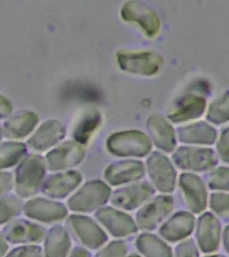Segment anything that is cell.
I'll return each instance as SVG.
<instances>
[{"label":"cell","mask_w":229,"mask_h":257,"mask_svg":"<svg viewBox=\"0 0 229 257\" xmlns=\"http://www.w3.org/2000/svg\"><path fill=\"white\" fill-rule=\"evenodd\" d=\"M45 160L40 155H26L18 164L14 178L16 194L22 199L37 194L45 180Z\"/></svg>","instance_id":"6da1fadb"},{"label":"cell","mask_w":229,"mask_h":257,"mask_svg":"<svg viewBox=\"0 0 229 257\" xmlns=\"http://www.w3.org/2000/svg\"><path fill=\"white\" fill-rule=\"evenodd\" d=\"M106 148L117 156L144 157L152 150V143L144 133L129 130L116 133L108 137Z\"/></svg>","instance_id":"7a4b0ae2"},{"label":"cell","mask_w":229,"mask_h":257,"mask_svg":"<svg viewBox=\"0 0 229 257\" xmlns=\"http://www.w3.org/2000/svg\"><path fill=\"white\" fill-rule=\"evenodd\" d=\"M116 57L119 67L123 71L144 76L158 73L163 63L160 54L148 50H120Z\"/></svg>","instance_id":"3957f363"},{"label":"cell","mask_w":229,"mask_h":257,"mask_svg":"<svg viewBox=\"0 0 229 257\" xmlns=\"http://www.w3.org/2000/svg\"><path fill=\"white\" fill-rule=\"evenodd\" d=\"M110 189L101 181H92L84 184L68 201L74 212H90L102 206L109 198Z\"/></svg>","instance_id":"277c9868"},{"label":"cell","mask_w":229,"mask_h":257,"mask_svg":"<svg viewBox=\"0 0 229 257\" xmlns=\"http://www.w3.org/2000/svg\"><path fill=\"white\" fill-rule=\"evenodd\" d=\"M120 13L125 21L138 24L148 37L154 38L160 32V20L158 14L142 2H126L121 8Z\"/></svg>","instance_id":"5b68a950"},{"label":"cell","mask_w":229,"mask_h":257,"mask_svg":"<svg viewBox=\"0 0 229 257\" xmlns=\"http://www.w3.org/2000/svg\"><path fill=\"white\" fill-rule=\"evenodd\" d=\"M8 242L13 244H30L41 242L46 236V229L38 223L24 218H16L2 228Z\"/></svg>","instance_id":"8992f818"},{"label":"cell","mask_w":229,"mask_h":257,"mask_svg":"<svg viewBox=\"0 0 229 257\" xmlns=\"http://www.w3.org/2000/svg\"><path fill=\"white\" fill-rule=\"evenodd\" d=\"M85 150L75 141H67L50 150L46 154V168L52 172L66 170L79 164L83 160Z\"/></svg>","instance_id":"52a82bcc"},{"label":"cell","mask_w":229,"mask_h":257,"mask_svg":"<svg viewBox=\"0 0 229 257\" xmlns=\"http://www.w3.org/2000/svg\"><path fill=\"white\" fill-rule=\"evenodd\" d=\"M147 168L153 184L162 192H171L174 190L176 174L172 163L164 154L152 153L148 161Z\"/></svg>","instance_id":"ba28073f"},{"label":"cell","mask_w":229,"mask_h":257,"mask_svg":"<svg viewBox=\"0 0 229 257\" xmlns=\"http://www.w3.org/2000/svg\"><path fill=\"white\" fill-rule=\"evenodd\" d=\"M23 212L28 218L43 223L58 222L67 215L62 203L44 198L29 199L24 204Z\"/></svg>","instance_id":"9c48e42d"},{"label":"cell","mask_w":229,"mask_h":257,"mask_svg":"<svg viewBox=\"0 0 229 257\" xmlns=\"http://www.w3.org/2000/svg\"><path fill=\"white\" fill-rule=\"evenodd\" d=\"M175 164L183 170L204 171L216 163L214 152L208 149L180 147L172 156Z\"/></svg>","instance_id":"30bf717a"},{"label":"cell","mask_w":229,"mask_h":257,"mask_svg":"<svg viewBox=\"0 0 229 257\" xmlns=\"http://www.w3.org/2000/svg\"><path fill=\"white\" fill-rule=\"evenodd\" d=\"M66 132L65 126L60 120H46L28 139L27 147L36 152H45L61 141Z\"/></svg>","instance_id":"8fae6325"},{"label":"cell","mask_w":229,"mask_h":257,"mask_svg":"<svg viewBox=\"0 0 229 257\" xmlns=\"http://www.w3.org/2000/svg\"><path fill=\"white\" fill-rule=\"evenodd\" d=\"M173 208L172 197L159 196L145 205L137 214V224L143 230H152L170 214Z\"/></svg>","instance_id":"7c38bea8"},{"label":"cell","mask_w":229,"mask_h":257,"mask_svg":"<svg viewBox=\"0 0 229 257\" xmlns=\"http://www.w3.org/2000/svg\"><path fill=\"white\" fill-rule=\"evenodd\" d=\"M154 193V188L148 183L138 182L118 189L112 194L111 202L118 208L132 210L146 202Z\"/></svg>","instance_id":"4fadbf2b"},{"label":"cell","mask_w":229,"mask_h":257,"mask_svg":"<svg viewBox=\"0 0 229 257\" xmlns=\"http://www.w3.org/2000/svg\"><path fill=\"white\" fill-rule=\"evenodd\" d=\"M68 222L78 238L88 248L95 250L107 240L104 231L87 217L74 215L68 219Z\"/></svg>","instance_id":"5bb4252c"},{"label":"cell","mask_w":229,"mask_h":257,"mask_svg":"<svg viewBox=\"0 0 229 257\" xmlns=\"http://www.w3.org/2000/svg\"><path fill=\"white\" fill-rule=\"evenodd\" d=\"M82 176L76 171H66L48 176L42 186V192L50 198L61 199L80 184Z\"/></svg>","instance_id":"9a60e30c"},{"label":"cell","mask_w":229,"mask_h":257,"mask_svg":"<svg viewBox=\"0 0 229 257\" xmlns=\"http://www.w3.org/2000/svg\"><path fill=\"white\" fill-rule=\"evenodd\" d=\"M95 216L113 236H129L138 230L136 223L129 215L113 208H101L96 212Z\"/></svg>","instance_id":"2e32d148"},{"label":"cell","mask_w":229,"mask_h":257,"mask_svg":"<svg viewBox=\"0 0 229 257\" xmlns=\"http://www.w3.org/2000/svg\"><path fill=\"white\" fill-rule=\"evenodd\" d=\"M145 174L142 162L137 160H122L112 163L106 168L104 178L112 186L134 182Z\"/></svg>","instance_id":"e0dca14e"},{"label":"cell","mask_w":229,"mask_h":257,"mask_svg":"<svg viewBox=\"0 0 229 257\" xmlns=\"http://www.w3.org/2000/svg\"><path fill=\"white\" fill-rule=\"evenodd\" d=\"M180 186L185 200L190 210L200 213L206 208V188L198 176L191 174H183L180 178Z\"/></svg>","instance_id":"ac0fdd59"},{"label":"cell","mask_w":229,"mask_h":257,"mask_svg":"<svg viewBox=\"0 0 229 257\" xmlns=\"http://www.w3.org/2000/svg\"><path fill=\"white\" fill-rule=\"evenodd\" d=\"M147 126L155 145L164 152L170 153L176 147V135L174 128L160 114H153L147 121Z\"/></svg>","instance_id":"d6986e66"},{"label":"cell","mask_w":229,"mask_h":257,"mask_svg":"<svg viewBox=\"0 0 229 257\" xmlns=\"http://www.w3.org/2000/svg\"><path fill=\"white\" fill-rule=\"evenodd\" d=\"M39 118L32 111L18 112L4 122L3 132L6 138L21 140L29 136L34 130Z\"/></svg>","instance_id":"ffe728a7"},{"label":"cell","mask_w":229,"mask_h":257,"mask_svg":"<svg viewBox=\"0 0 229 257\" xmlns=\"http://www.w3.org/2000/svg\"><path fill=\"white\" fill-rule=\"evenodd\" d=\"M220 232V224L212 214L206 213L199 218L197 240L203 252H212L218 248Z\"/></svg>","instance_id":"44dd1931"},{"label":"cell","mask_w":229,"mask_h":257,"mask_svg":"<svg viewBox=\"0 0 229 257\" xmlns=\"http://www.w3.org/2000/svg\"><path fill=\"white\" fill-rule=\"evenodd\" d=\"M194 222V216L190 213L178 212L163 225L160 233L167 240L176 242L190 234Z\"/></svg>","instance_id":"7402d4cb"},{"label":"cell","mask_w":229,"mask_h":257,"mask_svg":"<svg viewBox=\"0 0 229 257\" xmlns=\"http://www.w3.org/2000/svg\"><path fill=\"white\" fill-rule=\"evenodd\" d=\"M71 246L65 229L56 226L50 228L45 236L44 257H66Z\"/></svg>","instance_id":"603a6c76"},{"label":"cell","mask_w":229,"mask_h":257,"mask_svg":"<svg viewBox=\"0 0 229 257\" xmlns=\"http://www.w3.org/2000/svg\"><path fill=\"white\" fill-rule=\"evenodd\" d=\"M101 122L102 116L99 112L92 110L86 112L78 120L72 131L74 141L80 145L87 144Z\"/></svg>","instance_id":"cb8c5ba5"},{"label":"cell","mask_w":229,"mask_h":257,"mask_svg":"<svg viewBox=\"0 0 229 257\" xmlns=\"http://www.w3.org/2000/svg\"><path fill=\"white\" fill-rule=\"evenodd\" d=\"M179 140L188 144H212L216 132L206 124H194L178 130Z\"/></svg>","instance_id":"d4e9b609"},{"label":"cell","mask_w":229,"mask_h":257,"mask_svg":"<svg viewBox=\"0 0 229 257\" xmlns=\"http://www.w3.org/2000/svg\"><path fill=\"white\" fill-rule=\"evenodd\" d=\"M136 246L146 257H173L170 247L155 235H140Z\"/></svg>","instance_id":"484cf974"},{"label":"cell","mask_w":229,"mask_h":257,"mask_svg":"<svg viewBox=\"0 0 229 257\" xmlns=\"http://www.w3.org/2000/svg\"><path fill=\"white\" fill-rule=\"evenodd\" d=\"M27 146L18 142L0 144V170H6L19 164L27 154Z\"/></svg>","instance_id":"4316f807"},{"label":"cell","mask_w":229,"mask_h":257,"mask_svg":"<svg viewBox=\"0 0 229 257\" xmlns=\"http://www.w3.org/2000/svg\"><path fill=\"white\" fill-rule=\"evenodd\" d=\"M200 114V100L190 96H183L176 102L168 114L172 122H179L195 118Z\"/></svg>","instance_id":"83f0119b"},{"label":"cell","mask_w":229,"mask_h":257,"mask_svg":"<svg viewBox=\"0 0 229 257\" xmlns=\"http://www.w3.org/2000/svg\"><path fill=\"white\" fill-rule=\"evenodd\" d=\"M22 198L17 194H4L0 196V225L14 220L23 212Z\"/></svg>","instance_id":"f1b7e54d"},{"label":"cell","mask_w":229,"mask_h":257,"mask_svg":"<svg viewBox=\"0 0 229 257\" xmlns=\"http://www.w3.org/2000/svg\"><path fill=\"white\" fill-rule=\"evenodd\" d=\"M210 188L229 191V168H220L213 171L208 178Z\"/></svg>","instance_id":"f546056e"},{"label":"cell","mask_w":229,"mask_h":257,"mask_svg":"<svg viewBox=\"0 0 229 257\" xmlns=\"http://www.w3.org/2000/svg\"><path fill=\"white\" fill-rule=\"evenodd\" d=\"M210 206L221 218L229 220L228 194H212L210 198Z\"/></svg>","instance_id":"4dcf8cb0"},{"label":"cell","mask_w":229,"mask_h":257,"mask_svg":"<svg viewBox=\"0 0 229 257\" xmlns=\"http://www.w3.org/2000/svg\"><path fill=\"white\" fill-rule=\"evenodd\" d=\"M5 257H43V252L37 245L25 244L12 249Z\"/></svg>","instance_id":"1f68e13d"},{"label":"cell","mask_w":229,"mask_h":257,"mask_svg":"<svg viewBox=\"0 0 229 257\" xmlns=\"http://www.w3.org/2000/svg\"><path fill=\"white\" fill-rule=\"evenodd\" d=\"M126 253V244L123 241L116 240L109 243L100 250L95 257H125Z\"/></svg>","instance_id":"d6a6232c"},{"label":"cell","mask_w":229,"mask_h":257,"mask_svg":"<svg viewBox=\"0 0 229 257\" xmlns=\"http://www.w3.org/2000/svg\"><path fill=\"white\" fill-rule=\"evenodd\" d=\"M176 257H199L194 241L188 240L178 244L176 248Z\"/></svg>","instance_id":"836d02e7"},{"label":"cell","mask_w":229,"mask_h":257,"mask_svg":"<svg viewBox=\"0 0 229 257\" xmlns=\"http://www.w3.org/2000/svg\"><path fill=\"white\" fill-rule=\"evenodd\" d=\"M14 186V177L12 173L0 171V196L10 192Z\"/></svg>","instance_id":"e575fe53"},{"label":"cell","mask_w":229,"mask_h":257,"mask_svg":"<svg viewBox=\"0 0 229 257\" xmlns=\"http://www.w3.org/2000/svg\"><path fill=\"white\" fill-rule=\"evenodd\" d=\"M217 148L222 160L229 163V128L223 133Z\"/></svg>","instance_id":"d590c367"},{"label":"cell","mask_w":229,"mask_h":257,"mask_svg":"<svg viewBox=\"0 0 229 257\" xmlns=\"http://www.w3.org/2000/svg\"><path fill=\"white\" fill-rule=\"evenodd\" d=\"M13 111V106L11 102L5 96L0 94V118H5L9 116Z\"/></svg>","instance_id":"8d00e7d4"},{"label":"cell","mask_w":229,"mask_h":257,"mask_svg":"<svg viewBox=\"0 0 229 257\" xmlns=\"http://www.w3.org/2000/svg\"><path fill=\"white\" fill-rule=\"evenodd\" d=\"M70 257H90L89 252L82 247L76 246L72 251Z\"/></svg>","instance_id":"74e56055"},{"label":"cell","mask_w":229,"mask_h":257,"mask_svg":"<svg viewBox=\"0 0 229 257\" xmlns=\"http://www.w3.org/2000/svg\"><path fill=\"white\" fill-rule=\"evenodd\" d=\"M8 248L9 247H8V242L0 231V257H3L7 253Z\"/></svg>","instance_id":"f35d334b"},{"label":"cell","mask_w":229,"mask_h":257,"mask_svg":"<svg viewBox=\"0 0 229 257\" xmlns=\"http://www.w3.org/2000/svg\"><path fill=\"white\" fill-rule=\"evenodd\" d=\"M223 242H224L225 248L229 254V226L225 228L224 236H223Z\"/></svg>","instance_id":"ab89813d"},{"label":"cell","mask_w":229,"mask_h":257,"mask_svg":"<svg viewBox=\"0 0 229 257\" xmlns=\"http://www.w3.org/2000/svg\"><path fill=\"white\" fill-rule=\"evenodd\" d=\"M4 136V132L3 128H2V126H0V141L2 140V137Z\"/></svg>","instance_id":"60d3db41"},{"label":"cell","mask_w":229,"mask_h":257,"mask_svg":"<svg viewBox=\"0 0 229 257\" xmlns=\"http://www.w3.org/2000/svg\"><path fill=\"white\" fill-rule=\"evenodd\" d=\"M129 257H141V256H139V255H137V254H132V255H131V256H130Z\"/></svg>","instance_id":"b9f144b4"},{"label":"cell","mask_w":229,"mask_h":257,"mask_svg":"<svg viewBox=\"0 0 229 257\" xmlns=\"http://www.w3.org/2000/svg\"><path fill=\"white\" fill-rule=\"evenodd\" d=\"M206 257H224L220 256V255H214V256H206Z\"/></svg>","instance_id":"7bdbcfd3"}]
</instances>
